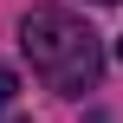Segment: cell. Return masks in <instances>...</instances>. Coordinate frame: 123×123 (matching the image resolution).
Masks as SVG:
<instances>
[{
	"mask_svg": "<svg viewBox=\"0 0 123 123\" xmlns=\"http://www.w3.org/2000/svg\"><path fill=\"white\" fill-rule=\"evenodd\" d=\"M97 6H110V0H97Z\"/></svg>",
	"mask_w": 123,
	"mask_h": 123,
	"instance_id": "277c9868",
	"label": "cell"
},
{
	"mask_svg": "<svg viewBox=\"0 0 123 123\" xmlns=\"http://www.w3.org/2000/svg\"><path fill=\"white\" fill-rule=\"evenodd\" d=\"M13 91H19V78H13V65H0V110H13Z\"/></svg>",
	"mask_w": 123,
	"mask_h": 123,
	"instance_id": "7a4b0ae2",
	"label": "cell"
},
{
	"mask_svg": "<svg viewBox=\"0 0 123 123\" xmlns=\"http://www.w3.org/2000/svg\"><path fill=\"white\" fill-rule=\"evenodd\" d=\"M117 58H123V39H117Z\"/></svg>",
	"mask_w": 123,
	"mask_h": 123,
	"instance_id": "3957f363",
	"label": "cell"
},
{
	"mask_svg": "<svg viewBox=\"0 0 123 123\" xmlns=\"http://www.w3.org/2000/svg\"><path fill=\"white\" fill-rule=\"evenodd\" d=\"M19 45H26L32 71H39L58 97H84V91L97 84V71H104L97 32H91L78 13H65V6H32V13L19 19Z\"/></svg>",
	"mask_w": 123,
	"mask_h": 123,
	"instance_id": "6da1fadb",
	"label": "cell"
}]
</instances>
